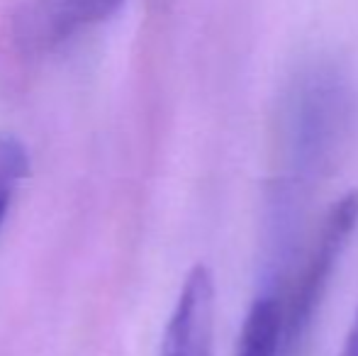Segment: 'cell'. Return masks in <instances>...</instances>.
I'll use <instances>...</instances> for the list:
<instances>
[{
	"mask_svg": "<svg viewBox=\"0 0 358 356\" xmlns=\"http://www.w3.org/2000/svg\"><path fill=\"white\" fill-rule=\"evenodd\" d=\"M354 120V86L336 62L317 59L292 76L278 113L280 195L287 203H295V195L334 169L349 142Z\"/></svg>",
	"mask_w": 358,
	"mask_h": 356,
	"instance_id": "obj_1",
	"label": "cell"
},
{
	"mask_svg": "<svg viewBox=\"0 0 358 356\" xmlns=\"http://www.w3.org/2000/svg\"><path fill=\"white\" fill-rule=\"evenodd\" d=\"M358 227V190L341 195L320 225V232L307 254L302 271L292 285L287 300H283L285 313V356H292L310 334L315 315L322 298L331 283V276L344 257L349 239Z\"/></svg>",
	"mask_w": 358,
	"mask_h": 356,
	"instance_id": "obj_2",
	"label": "cell"
},
{
	"mask_svg": "<svg viewBox=\"0 0 358 356\" xmlns=\"http://www.w3.org/2000/svg\"><path fill=\"white\" fill-rule=\"evenodd\" d=\"M215 280L205 266L188 271L164 329L159 356H213Z\"/></svg>",
	"mask_w": 358,
	"mask_h": 356,
	"instance_id": "obj_3",
	"label": "cell"
},
{
	"mask_svg": "<svg viewBox=\"0 0 358 356\" xmlns=\"http://www.w3.org/2000/svg\"><path fill=\"white\" fill-rule=\"evenodd\" d=\"M120 5L122 0H32L20 20V37L29 47H54L108 20Z\"/></svg>",
	"mask_w": 358,
	"mask_h": 356,
	"instance_id": "obj_4",
	"label": "cell"
},
{
	"mask_svg": "<svg viewBox=\"0 0 358 356\" xmlns=\"http://www.w3.org/2000/svg\"><path fill=\"white\" fill-rule=\"evenodd\" d=\"M234 356H285L283 298L273 288L254 298L241 325Z\"/></svg>",
	"mask_w": 358,
	"mask_h": 356,
	"instance_id": "obj_5",
	"label": "cell"
},
{
	"mask_svg": "<svg viewBox=\"0 0 358 356\" xmlns=\"http://www.w3.org/2000/svg\"><path fill=\"white\" fill-rule=\"evenodd\" d=\"M27 171L29 157L24 144L13 134H0V227Z\"/></svg>",
	"mask_w": 358,
	"mask_h": 356,
	"instance_id": "obj_6",
	"label": "cell"
},
{
	"mask_svg": "<svg viewBox=\"0 0 358 356\" xmlns=\"http://www.w3.org/2000/svg\"><path fill=\"white\" fill-rule=\"evenodd\" d=\"M339 356H358V310L354 315V322H351L349 332H346L344 347H341Z\"/></svg>",
	"mask_w": 358,
	"mask_h": 356,
	"instance_id": "obj_7",
	"label": "cell"
}]
</instances>
